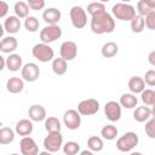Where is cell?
Instances as JSON below:
<instances>
[{
	"instance_id": "40",
	"label": "cell",
	"mask_w": 155,
	"mask_h": 155,
	"mask_svg": "<svg viewBox=\"0 0 155 155\" xmlns=\"http://www.w3.org/2000/svg\"><path fill=\"white\" fill-rule=\"evenodd\" d=\"M144 19H145V27L150 30H155V11H153L148 16H145Z\"/></svg>"
},
{
	"instance_id": "8",
	"label": "cell",
	"mask_w": 155,
	"mask_h": 155,
	"mask_svg": "<svg viewBox=\"0 0 155 155\" xmlns=\"http://www.w3.org/2000/svg\"><path fill=\"white\" fill-rule=\"evenodd\" d=\"M99 110V102L94 98H88L84 99L78 104V111L80 115L84 116H90L97 114Z\"/></svg>"
},
{
	"instance_id": "34",
	"label": "cell",
	"mask_w": 155,
	"mask_h": 155,
	"mask_svg": "<svg viewBox=\"0 0 155 155\" xmlns=\"http://www.w3.org/2000/svg\"><path fill=\"white\" fill-rule=\"evenodd\" d=\"M39 25H40V22H39V19H38L35 16H29V17H27V18L24 19V27H25V29H27L28 31H30V33L38 31Z\"/></svg>"
},
{
	"instance_id": "45",
	"label": "cell",
	"mask_w": 155,
	"mask_h": 155,
	"mask_svg": "<svg viewBox=\"0 0 155 155\" xmlns=\"http://www.w3.org/2000/svg\"><path fill=\"white\" fill-rule=\"evenodd\" d=\"M39 155H52V153H50V151L45 150V151H41V153H39Z\"/></svg>"
},
{
	"instance_id": "1",
	"label": "cell",
	"mask_w": 155,
	"mask_h": 155,
	"mask_svg": "<svg viewBox=\"0 0 155 155\" xmlns=\"http://www.w3.org/2000/svg\"><path fill=\"white\" fill-rule=\"evenodd\" d=\"M114 29H115V19L107 11L98 13L91 18V30L97 35L113 33Z\"/></svg>"
},
{
	"instance_id": "37",
	"label": "cell",
	"mask_w": 155,
	"mask_h": 155,
	"mask_svg": "<svg viewBox=\"0 0 155 155\" xmlns=\"http://www.w3.org/2000/svg\"><path fill=\"white\" fill-rule=\"evenodd\" d=\"M144 131L149 138H151V139L155 138V117H151L147 121V124L144 126Z\"/></svg>"
},
{
	"instance_id": "23",
	"label": "cell",
	"mask_w": 155,
	"mask_h": 155,
	"mask_svg": "<svg viewBox=\"0 0 155 155\" xmlns=\"http://www.w3.org/2000/svg\"><path fill=\"white\" fill-rule=\"evenodd\" d=\"M137 11L138 15L145 17L150 12L155 11V0H140L137 2Z\"/></svg>"
},
{
	"instance_id": "44",
	"label": "cell",
	"mask_w": 155,
	"mask_h": 155,
	"mask_svg": "<svg viewBox=\"0 0 155 155\" xmlns=\"http://www.w3.org/2000/svg\"><path fill=\"white\" fill-rule=\"evenodd\" d=\"M151 116L155 117V103L151 105Z\"/></svg>"
},
{
	"instance_id": "15",
	"label": "cell",
	"mask_w": 155,
	"mask_h": 155,
	"mask_svg": "<svg viewBox=\"0 0 155 155\" xmlns=\"http://www.w3.org/2000/svg\"><path fill=\"white\" fill-rule=\"evenodd\" d=\"M62 12L56 7H48L42 12V19L47 23V25H54L61 21Z\"/></svg>"
},
{
	"instance_id": "43",
	"label": "cell",
	"mask_w": 155,
	"mask_h": 155,
	"mask_svg": "<svg viewBox=\"0 0 155 155\" xmlns=\"http://www.w3.org/2000/svg\"><path fill=\"white\" fill-rule=\"evenodd\" d=\"M79 155H93V151H91V150H82V151H80Z\"/></svg>"
},
{
	"instance_id": "26",
	"label": "cell",
	"mask_w": 155,
	"mask_h": 155,
	"mask_svg": "<svg viewBox=\"0 0 155 155\" xmlns=\"http://www.w3.org/2000/svg\"><path fill=\"white\" fill-rule=\"evenodd\" d=\"M13 11H15V16H17L19 19L29 17V6L24 1H17L13 6Z\"/></svg>"
},
{
	"instance_id": "12",
	"label": "cell",
	"mask_w": 155,
	"mask_h": 155,
	"mask_svg": "<svg viewBox=\"0 0 155 155\" xmlns=\"http://www.w3.org/2000/svg\"><path fill=\"white\" fill-rule=\"evenodd\" d=\"M59 54H61V58H63L64 61H73L76 56H78V46L74 41H64L62 45H61V48H59Z\"/></svg>"
},
{
	"instance_id": "17",
	"label": "cell",
	"mask_w": 155,
	"mask_h": 155,
	"mask_svg": "<svg viewBox=\"0 0 155 155\" xmlns=\"http://www.w3.org/2000/svg\"><path fill=\"white\" fill-rule=\"evenodd\" d=\"M17 46H18V41L15 36H6V38H2L0 42V51L2 53L12 54L16 51Z\"/></svg>"
},
{
	"instance_id": "3",
	"label": "cell",
	"mask_w": 155,
	"mask_h": 155,
	"mask_svg": "<svg viewBox=\"0 0 155 155\" xmlns=\"http://www.w3.org/2000/svg\"><path fill=\"white\" fill-rule=\"evenodd\" d=\"M31 54L34 56V58H36L39 62H42V63H47V62L54 59L53 58L54 57L53 48L50 45L44 44V42L34 45L31 48Z\"/></svg>"
},
{
	"instance_id": "39",
	"label": "cell",
	"mask_w": 155,
	"mask_h": 155,
	"mask_svg": "<svg viewBox=\"0 0 155 155\" xmlns=\"http://www.w3.org/2000/svg\"><path fill=\"white\" fill-rule=\"evenodd\" d=\"M27 4L29 6V8L34 10V11H39V10H42L45 7V1L44 0H29Z\"/></svg>"
},
{
	"instance_id": "10",
	"label": "cell",
	"mask_w": 155,
	"mask_h": 155,
	"mask_svg": "<svg viewBox=\"0 0 155 155\" xmlns=\"http://www.w3.org/2000/svg\"><path fill=\"white\" fill-rule=\"evenodd\" d=\"M104 114L107 119L111 122H116L121 119V105L119 102L109 101L104 105Z\"/></svg>"
},
{
	"instance_id": "29",
	"label": "cell",
	"mask_w": 155,
	"mask_h": 155,
	"mask_svg": "<svg viewBox=\"0 0 155 155\" xmlns=\"http://www.w3.org/2000/svg\"><path fill=\"white\" fill-rule=\"evenodd\" d=\"M15 140V131L10 127H2L0 130V144L6 145Z\"/></svg>"
},
{
	"instance_id": "9",
	"label": "cell",
	"mask_w": 155,
	"mask_h": 155,
	"mask_svg": "<svg viewBox=\"0 0 155 155\" xmlns=\"http://www.w3.org/2000/svg\"><path fill=\"white\" fill-rule=\"evenodd\" d=\"M63 122L64 126H67L68 130H78L81 125V116L78 110L75 109H68L63 114Z\"/></svg>"
},
{
	"instance_id": "20",
	"label": "cell",
	"mask_w": 155,
	"mask_h": 155,
	"mask_svg": "<svg viewBox=\"0 0 155 155\" xmlns=\"http://www.w3.org/2000/svg\"><path fill=\"white\" fill-rule=\"evenodd\" d=\"M6 68L10 71H17V70L22 69L23 68V58L17 53L8 54V57L6 58Z\"/></svg>"
},
{
	"instance_id": "13",
	"label": "cell",
	"mask_w": 155,
	"mask_h": 155,
	"mask_svg": "<svg viewBox=\"0 0 155 155\" xmlns=\"http://www.w3.org/2000/svg\"><path fill=\"white\" fill-rule=\"evenodd\" d=\"M19 149L22 155H39V148L31 137H23L19 142Z\"/></svg>"
},
{
	"instance_id": "5",
	"label": "cell",
	"mask_w": 155,
	"mask_h": 155,
	"mask_svg": "<svg viewBox=\"0 0 155 155\" xmlns=\"http://www.w3.org/2000/svg\"><path fill=\"white\" fill-rule=\"evenodd\" d=\"M69 16H70V21H71V24L74 28L76 29H82L86 27L87 24V15H86V11L81 7V6H73L70 8V12H69Z\"/></svg>"
},
{
	"instance_id": "42",
	"label": "cell",
	"mask_w": 155,
	"mask_h": 155,
	"mask_svg": "<svg viewBox=\"0 0 155 155\" xmlns=\"http://www.w3.org/2000/svg\"><path fill=\"white\" fill-rule=\"evenodd\" d=\"M148 62H149L151 65L155 67V50L149 53V56H148Z\"/></svg>"
},
{
	"instance_id": "6",
	"label": "cell",
	"mask_w": 155,
	"mask_h": 155,
	"mask_svg": "<svg viewBox=\"0 0 155 155\" xmlns=\"http://www.w3.org/2000/svg\"><path fill=\"white\" fill-rule=\"evenodd\" d=\"M61 36H62V28L58 24L46 25L40 31V40H41V42L47 44V45H50L51 42H54Z\"/></svg>"
},
{
	"instance_id": "18",
	"label": "cell",
	"mask_w": 155,
	"mask_h": 155,
	"mask_svg": "<svg viewBox=\"0 0 155 155\" xmlns=\"http://www.w3.org/2000/svg\"><path fill=\"white\" fill-rule=\"evenodd\" d=\"M4 29L8 34H16L21 29V19L17 16H8L4 22Z\"/></svg>"
},
{
	"instance_id": "2",
	"label": "cell",
	"mask_w": 155,
	"mask_h": 155,
	"mask_svg": "<svg viewBox=\"0 0 155 155\" xmlns=\"http://www.w3.org/2000/svg\"><path fill=\"white\" fill-rule=\"evenodd\" d=\"M113 17L119 21H128L131 22L136 17V10L132 5L125 2H116L111 7Z\"/></svg>"
},
{
	"instance_id": "46",
	"label": "cell",
	"mask_w": 155,
	"mask_h": 155,
	"mask_svg": "<svg viewBox=\"0 0 155 155\" xmlns=\"http://www.w3.org/2000/svg\"><path fill=\"white\" fill-rule=\"evenodd\" d=\"M130 155H143L142 153H139V151H133V153H131Z\"/></svg>"
},
{
	"instance_id": "31",
	"label": "cell",
	"mask_w": 155,
	"mask_h": 155,
	"mask_svg": "<svg viewBox=\"0 0 155 155\" xmlns=\"http://www.w3.org/2000/svg\"><path fill=\"white\" fill-rule=\"evenodd\" d=\"M87 147L91 151H102L103 148H104V143H103V139L98 136H91L88 139H87Z\"/></svg>"
},
{
	"instance_id": "14",
	"label": "cell",
	"mask_w": 155,
	"mask_h": 155,
	"mask_svg": "<svg viewBox=\"0 0 155 155\" xmlns=\"http://www.w3.org/2000/svg\"><path fill=\"white\" fill-rule=\"evenodd\" d=\"M28 115H29V119L34 122H40V121H44L47 119L46 109L40 104H33L31 107H29Z\"/></svg>"
},
{
	"instance_id": "33",
	"label": "cell",
	"mask_w": 155,
	"mask_h": 155,
	"mask_svg": "<svg viewBox=\"0 0 155 155\" xmlns=\"http://www.w3.org/2000/svg\"><path fill=\"white\" fill-rule=\"evenodd\" d=\"M63 153L65 155H76L80 151V144L74 140H69L65 144H63Z\"/></svg>"
},
{
	"instance_id": "4",
	"label": "cell",
	"mask_w": 155,
	"mask_h": 155,
	"mask_svg": "<svg viewBox=\"0 0 155 155\" xmlns=\"http://www.w3.org/2000/svg\"><path fill=\"white\" fill-rule=\"evenodd\" d=\"M138 142H139V138L137 133L126 132L116 140V149L121 153H127V151H131L134 147H137Z\"/></svg>"
},
{
	"instance_id": "30",
	"label": "cell",
	"mask_w": 155,
	"mask_h": 155,
	"mask_svg": "<svg viewBox=\"0 0 155 155\" xmlns=\"http://www.w3.org/2000/svg\"><path fill=\"white\" fill-rule=\"evenodd\" d=\"M130 25H131V30L136 34L138 33H142L145 28V19L143 16L140 15H136V17L130 22Z\"/></svg>"
},
{
	"instance_id": "47",
	"label": "cell",
	"mask_w": 155,
	"mask_h": 155,
	"mask_svg": "<svg viewBox=\"0 0 155 155\" xmlns=\"http://www.w3.org/2000/svg\"><path fill=\"white\" fill-rule=\"evenodd\" d=\"M10 155H19V154H16V153H13V154H10Z\"/></svg>"
},
{
	"instance_id": "41",
	"label": "cell",
	"mask_w": 155,
	"mask_h": 155,
	"mask_svg": "<svg viewBox=\"0 0 155 155\" xmlns=\"http://www.w3.org/2000/svg\"><path fill=\"white\" fill-rule=\"evenodd\" d=\"M8 11V5L5 1H0V17L4 18Z\"/></svg>"
},
{
	"instance_id": "27",
	"label": "cell",
	"mask_w": 155,
	"mask_h": 155,
	"mask_svg": "<svg viewBox=\"0 0 155 155\" xmlns=\"http://www.w3.org/2000/svg\"><path fill=\"white\" fill-rule=\"evenodd\" d=\"M68 69V64L67 61H64L63 58H54L52 61V70L56 75H64L67 73Z\"/></svg>"
},
{
	"instance_id": "25",
	"label": "cell",
	"mask_w": 155,
	"mask_h": 155,
	"mask_svg": "<svg viewBox=\"0 0 155 155\" xmlns=\"http://www.w3.org/2000/svg\"><path fill=\"white\" fill-rule=\"evenodd\" d=\"M119 103H120L121 107H124L126 109H133V108L137 107L138 99H137L136 94H133V93H124L120 97Z\"/></svg>"
},
{
	"instance_id": "7",
	"label": "cell",
	"mask_w": 155,
	"mask_h": 155,
	"mask_svg": "<svg viewBox=\"0 0 155 155\" xmlns=\"http://www.w3.org/2000/svg\"><path fill=\"white\" fill-rule=\"evenodd\" d=\"M45 150L50 153H57L61 148H63V136L61 132L48 133L44 139Z\"/></svg>"
},
{
	"instance_id": "11",
	"label": "cell",
	"mask_w": 155,
	"mask_h": 155,
	"mask_svg": "<svg viewBox=\"0 0 155 155\" xmlns=\"http://www.w3.org/2000/svg\"><path fill=\"white\" fill-rule=\"evenodd\" d=\"M21 74H22V79L24 81L34 82L40 76V68L38 67V64L30 62V63H27V64L23 65Z\"/></svg>"
},
{
	"instance_id": "28",
	"label": "cell",
	"mask_w": 155,
	"mask_h": 155,
	"mask_svg": "<svg viewBox=\"0 0 155 155\" xmlns=\"http://www.w3.org/2000/svg\"><path fill=\"white\" fill-rule=\"evenodd\" d=\"M61 121L54 117V116H48L45 120V130L48 133H53V132H61Z\"/></svg>"
},
{
	"instance_id": "36",
	"label": "cell",
	"mask_w": 155,
	"mask_h": 155,
	"mask_svg": "<svg viewBox=\"0 0 155 155\" xmlns=\"http://www.w3.org/2000/svg\"><path fill=\"white\" fill-rule=\"evenodd\" d=\"M104 11H105V5L102 2H91L87 6V13H90L91 17H93L98 13H102Z\"/></svg>"
},
{
	"instance_id": "21",
	"label": "cell",
	"mask_w": 155,
	"mask_h": 155,
	"mask_svg": "<svg viewBox=\"0 0 155 155\" xmlns=\"http://www.w3.org/2000/svg\"><path fill=\"white\" fill-rule=\"evenodd\" d=\"M128 88L131 91V93L137 94V93H142L145 90V82L143 80V78L140 76H132L128 80Z\"/></svg>"
},
{
	"instance_id": "22",
	"label": "cell",
	"mask_w": 155,
	"mask_h": 155,
	"mask_svg": "<svg viewBox=\"0 0 155 155\" xmlns=\"http://www.w3.org/2000/svg\"><path fill=\"white\" fill-rule=\"evenodd\" d=\"M150 116H151V109L147 105L138 107L133 111V119L137 122H145L150 119Z\"/></svg>"
},
{
	"instance_id": "24",
	"label": "cell",
	"mask_w": 155,
	"mask_h": 155,
	"mask_svg": "<svg viewBox=\"0 0 155 155\" xmlns=\"http://www.w3.org/2000/svg\"><path fill=\"white\" fill-rule=\"evenodd\" d=\"M117 52H119V46L114 41L105 42L101 48V53L104 58H113L117 54Z\"/></svg>"
},
{
	"instance_id": "35",
	"label": "cell",
	"mask_w": 155,
	"mask_h": 155,
	"mask_svg": "<svg viewBox=\"0 0 155 155\" xmlns=\"http://www.w3.org/2000/svg\"><path fill=\"white\" fill-rule=\"evenodd\" d=\"M140 99L145 105H153L155 103V91L147 88L140 93Z\"/></svg>"
},
{
	"instance_id": "38",
	"label": "cell",
	"mask_w": 155,
	"mask_h": 155,
	"mask_svg": "<svg viewBox=\"0 0 155 155\" xmlns=\"http://www.w3.org/2000/svg\"><path fill=\"white\" fill-rule=\"evenodd\" d=\"M143 80H144V82L148 85V86H155V70H153V69H150V70H148L147 73H145V75H144V78H143Z\"/></svg>"
},
{
	"instance_id": "32",
	"label": "cell",
	"mask_w": 155,
	"mask_h": 155,
	"mask_svg": "<svg viewBox=\"0 0 155 155\" xmlns=\"http://www.w3.org/2000/svg\"><path fill=\"white\" fill-rule=\"evenodd\" d=\"M101 136H102L104 139H107V140H113V139H115L116 136H117V128H116V126H114V125H111V124L103 126V128L101 130Z\"/></svg>"
},
{
	"instance_id": "16",
	"label": "cell",
	"mask_w": 155,
	"mask_h": 155,
	"mask_svg": "<svg viewBox=\"0 0 155 155\" xmlns=\"http://www.w3.org/2000/svg\"><path fill=\"white\" fill-rule=\"evenodd\" d=\"M33 128H34V126H33V121H31V120L22 119V120H19V121L16 124L15 131H16L17 134H19V136H22V137H28V136L31 134Z\"/></svg>"
},
{
	"instance_id": "19",
	"label": "cell",
	"mask_w": 155,
	"mask_h": 155,
	"mask_svg": "<svg viewBox=\"0 0 155 155\" xmlns=\"http://www.w3.org/2000/svg\"><path fill=\"white\" fill-rule=\"evenodd\" d=\"M23 88H24V81L18 76H12L6 82V90L10 93H13V94L19 93L23 91Z\"/></svg>"
}]
</instances>
